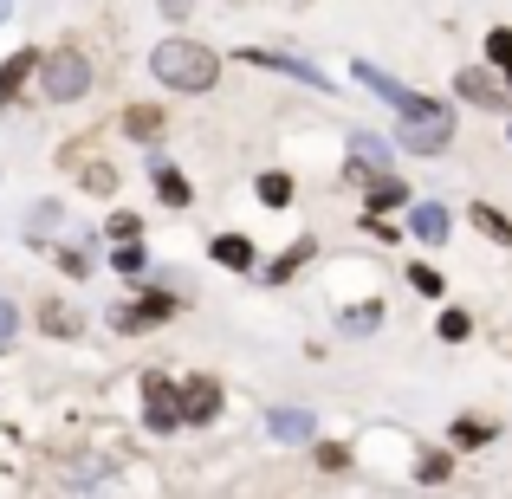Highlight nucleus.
<instances>
[{
    "instance_id": "f257e3e1",
    "label": "nucleus",
    "mask_w": 512,
    "mask_h": 499,
    "mask_svg": "<svg viewBox=\"0 0 512 499\" xmlns=\"http://www.w3.org/2000/svg\"><path fill=\"white\" fill-rule=\"evenodd\" d=\"M150 72L163 78L169 91H214L221 59H214V46H195V39H163V46L150 52Z\"/></svg>"
},
{
    "instance_id": "f03ea898",
    "label": "nucleus",
    "mask_w": 512,
    "mask_h": 499,
    "mask_svg": "<svg viewBox=\"0 0 512 499\" xmlns=\"http://www.w3.org/2000/svg\"><path fill=\"white\" fill-rule=\"evenodd\" d=\"M39 85H46V98H52V104H78V98L91 91V65H85V52H78V46L46 52V59H39Z\"/></svg>"
},
{
    "instance_id": "7ed1b4c3",
    "label": "nucleus",
    "mask_w": 512,
    "mask_h": 499,
    "mask_svg": "<svg viewBox=\"0 0 512 499\" xmlns=\"http://www.w3.org/2000/svg\"><path fill=\"white\" fill-rule=\"evenodd\" d=\"M448 143H454V117H448V104H435V111H422V117H402V150L435 156V150H448Z\"/></svg>"
},
{
    "instance_id": "20e7f679",
    "label": "nucleus",
    "mask_w": 512,
    "mask_h": 499,
    "mask_svg": "<svg viewBox=\"0 0 512 499\" xmlns=\"http://www.w3.org/2000/svg\"><path fill=\"white\" fill-rule=\"evenodd\" d=\"M143 422L156 428V435H169V428H182V389L169 383V376H143Z\"/></svg>"
},
{
    "instance_id": "39448f33",
    "label": "nucleus",
    "mask_w": 512,
    "mask_h": 499,
    "mask_svg": "<svg viewBox=\"0 0 512 499\" xmlns=\"http://www.w3.org/2000/svg\"><path fill=\"white\" fill-rule=\"evenodd\" d=\"M163 318H175V299L169 292H143V299L124 305V312H111V325L117 331H150V325H163Z\"/></svg>"
},
{
    "instance_id": "423d86ee",
    "label": "nucleus",
    "mask_w": 512,
    "mask_h": 499,
    "mask_svg": "<svg viewBox=\"0 0 512 499\" xmlns=\"http://www.w3.org/2000/svg\"><path fill=\"white\" fill-rule=\"evenodd\" d=\"M214 415H221V383H214V376H188L182 383V422L208 428Z\"/></svg>"
},
{
    "instance_id": "0eeeda50",
    "label": "nucleus",
    "mask_w": 512,
    "mask_h": 499,
    "mask_svg": "<svg viewBox=\"0 0 512 499\" xmlns=\"http://www.w3.org/2000/svg\"><path fill=\"white\" fill-rule=\"evenodd\" d=\"M454 91H461L467 104H480V111H500V104L512 98V85H500L493 72H480V65H467L461 78H454Z\"/></svg>"
},
{
    "instance_id": "6e6552de",
    "label": "nucleus",
    "mask_w": 512,
    "mask_h": 499,
    "mask_svg": "<svg viewBox=\"0 0 512 499\" xmlns=\"http://www.w3.org/2000/svg\"><path fill=\"white\" fill-rule=\"evenodd\" d=\"M350 175H363V188H370V214H389V208H402V201H409V188H402L396 175H383V169L350 163Z\"/></svg>"
},
{
    "instance_id": "1a4fd4ad",
    "label": "nucleus",
    "mask_w": 512,
    "mask_h": 499,
    "mask_svg": "<svg viewBox=\"0 0 512 499\" xmlns=\"http://www.w3.org/2000/svg\"><path fill=\"white\" fill-rule=\"evenodd\" d=\"M33 72H39V52H13V59L0 65V104H13V98H20V85H26Z\"/></svg>"
},
{
    "instance_id": "9d476101",
    "label": "nucleus",
    "mask_w": 512,
    "mask_h": 499,
    "mask_svg": "<svg viewBox=\"0 0 512 499\" xmlns=\"http://www.w3.org/2000/svg\"><path fill=\"white\" fill-rule=\"evenodd\" d=\"M247 59H253V65H273V72H292V78H305V85L325 91V72H318V65H305V59H286V52H260V46H253Z\"/></svg>"
},
{
    "instance_id": "9b49d317",
    "label": "nucleus",
    "mask_w": 512,
    "mask_h": 499,
    "mask_svg": "<svg viewBox=\"0 0 512 499\" xmlns=\"http://www.w3.org/2000/svg\"><path fill=\"white\" fill-rule=\"evenodd\" d=\"M150 175H156V195H163L169 208H188V182L163 163V150H150Z\"/></svg>"
},
{
    "instance_id": "f8f14e48",
    "label": "nucleus",
    "mask_w": 512,
    "mask_h": 499,
    "mask_svg": "<svg viewBox=\"0 0 512 499\" xmlns=\"http://www.w3.org/2000/svg\"><path fill=\"white\" fill-rule=\"evenodd\" d=\"M124 137L156 143V137H163V111H156V104H130V111H124Z\"/></svg>"
},
{
    "instance_id": "ddd939ff",
    "label": "nucleus",
    "mask_w": 512,
    "mask_h": 499,
    "mask_svg": "<svg viewBox=\"0 0 512 499\" xmlns=\"http://www.w3.org/2000/svg\"><path fill=\"white\" fill-rule=\"evenodd\" d=\"M357 78H363V85H370L376 98L389 104V111H402V104H409V85H396V78H389V72H376V65H357Z\"/></svg>"
},
{
    "instance_id": "4468645a",
    "label": "nucleus",
    "mask_w": 512,
    "mask_h": 499,
    "mask_svg": "<svg viewBox=\"0 0 512 499\" xmlns=\"http://www.w3.org/2000/svg\"><path fill=\"white\" fill-rule=\"evenodd\" d=\"M214 260H221L227 273H247V266H253V240L247 234H221V240H214Z\"/></svg>"
},
{
    "instance_id": "2eb2a0df",
    "label": "nucleus",
    "mask_w": 512,
    "mask_h": 499,
    "mask_svg": "<svg viewBox=\"0 0 512 499\" xmlns=\"http://www.w3.org/2000/svg\"><path fill=\"white\" fill-rule=\"evenodd\" d=\"M409 227H415V234L428 240V247H441V240H448V214H441L435 201H422V208H415V221H409Z\"/></svg>"
},
{
    "instance_id": "dca6fc26",
    "label": "nucleus",
    "mask_w": 512,
    "mask_h": 499,
    "mask_svg": "<svg viewBox=\"0 0 512 499\" xmlns=\"http://www.w3.org/2000/svg\"><path fill=\"white\" fill-rule=\"evenodd\" d=\"M474 227H480V234H493L500 247H512V221H506L500 208H487V201H474Z\"/></svg>"
},
{
    "instance_id": "f3484780",
    "label": "nucleus",
    "mask_w": 512,
    "mask_h": 499,
    "mask_svg": "<svg viewBox=\"0 0 512 499\" xmlns=\"http://www.w3.org/2000/svg\"><path fill=\"white\" fill-rule=\"evenodd\" d=\"M273 435L279 441H305V435H312V415H305V409H279L273 415Z\"/></svg>"
},
{
    "instance_id": "a211bd4d",
    "label": "nucleus",
    "mask_w": 512,
    "mask_h": 499,
    "mask_svg": "<svg viewBox=\"0 0 512 499\" xmlns=\"http://www.w3.org/2000/svg\"><path fill=\"white\" fill-rule=\"evenodd\" d=\"M312 253H318V240H299V247H292V253H286L279 266H266V279H273V286H279V279H292V273H299L305 260H312Z\"/></svg>"
},
{
    "instance_id": "6ab92c4d",
    "label": "nucleus",
    "mask_w": 512,
    "mask_h": 499,
    "mask_svg": "<svg viewBox=\"0 0 512 499\" xmlns=\"http://www.w3.org/2000/svg\"><path fill=\"white\" fill-rule=\"evenodd\" d=\"M260 201H266V208H286V201H292V175H260Z\"/></svg>"
},
{
    "instance_id": "aec40b11",
    "label": "nucleus",
    "mask_w": 512,
    "mask_h": 499,
    "mask_svg": "<svg viewBox=\"0 0 512 499\" xmlns=\"http://www.w3.org/2000/svg\"><path fill=\"white\" fill-rule=\"evenodd\" d=\"M39 325H46L52 337H72L78 331V312H72V305H46V312H39Z\"/></svg>"
},
{
    "instance_id": "412c9836",
    "label": "nucleus",
    "mask_w": 512,
    "mask_h": 499,
    "mask_svg": "<svg viewBox=\"0 0 512 499\" xmlns=\"http://www.w3.org/2000/svg\"><path fill=\"white\" fill-rule=\"evenodd\" d=\"M487 52H493V65H500V72H512V26H493V33H487Z\"/></svg>"
},
{
    "instance_id": "4be33fe9",
    "label": "nucleus",
    "mask_w": 512,
    "mask_h": 499,
    "mask_svg": "<svg viewBox=\"0 0 512 499\" xmlns=\"http://www.w3.org/2000/svg\"><path fill=\"white\" fill-rule=\"evenodd\" d=\"M376 325H383V305H357V312H344V331H376Z\"/></svg>"
},
{
    "instance_id": "5701e85b",
    "label": "nucleus",
    "mask_w": 512,
    "mask_h": 499,
    "mask_svg": "<svg viewBox=\"0 0 512 499\" xmlns=\"http://www.w3.org/2000/svg\"><path fill=\"white\" fill-rule=\"evenodd\" d=\"M111 266H117V273H143V247H137V240H124V247L111 253Z\"/></svg>"
},
{
    "instance_id": "b1692460",
    "label": "nucleus",
    "mask_w": 512,
    "mask_h": 499,
    "mask_svg": "<svg viewBox=\"0 0 512 499\" xmlns=\"http://www.w3.org/2000/svg\"><path fill=\"white\" fill-rule=\"evenodd\" d=\"M85 188H98V195H117V169L91 163V169H85Z\"/></svg>"
},
{
    "instance_id": "393cba45",
    "label": "nucleus",
    "mask_w": 512,
    "mask_h": 499,
    "mask_svg": "<svg viewBox=\"0 0 512 499\" xmlns=\"http://www.w3.org/2000/svg\"><path fill=\"white\" fill-rule=\"evenodd\" d=\"M409 286H415V292H428V299H435V292H441V273H435V266H409Z\"/></svg>"
},
{
    "instance_id": "a878e982",
    "label": "nucleus",
    "mask_w": 512,
    "mask_h": 499,
    "mask_svg": "<svg viewBox=\"0 0 512 499\" xmlns=\"http://www.w3.org/2000/svg\"><path fill=\"white\" fill-rule=\"evenodd\" d=\"M318 467H325V474H344V467H350V454L338 448V441H325V448H318Z\"/></svg>"
},
{
    "instance_id": "bb28decb",
    "label": "nucleus",
    "mask_w": 512,
    "mask_h": 499,
    "mask_svg": "<svg viewBox=\"0 0 512 499\" xmlns=\"http://www.w3.org/2000/svg\"><path fill=\"white\" fill-rule=\"evenodd\" d=\"M441 337H448V344H461L467 337V312H441V325H435Z\"/></svg>"
},
{
    "instance_id": "cd10ccee",
    "label": "nucleus",
    "mask_w": 512,
    "mask_h": 499,
    "mask_svg": "<svg viewBox=\"0 0 512 499\" xmlns=\"http://www.w3.org/2000/svg\"><path fill=\"white\" fill-rule=\"evenodd\" d=\"M448 454H422V467H415V474H422V480H448Z\"/></svg>"
},
{
    "instance_id": "c85d7f7f",
    "label": "nucleus",
    "mask_w": 512,
    "mask_h": 499,
    "mask_svg": "<svg viewBox=\"0 0 512 499\" xmlns=\"http://www.w3.org/2000/svg\"><path fill=\"white\" fill-rule=\"evenodd\" d=\"M487 435H493L487 422H461V428H454V441H461V448H480V441H487Z\"/></svg>"
},
{
    "instance_id": "c756f323",
    "label": "nucleus",
    "mask_w": 512,
    "mask_h": 499,
    "mask_svg": "<svg viewBox=\"0 0 512 499\" xmlns=\"http://www.w3.org/2000/svg\"><path fill=\"white\" fill-rule=\"evenodd\" d=\"M111 234L117 240H137V214H111Z\"/></svg>"
},
{
    "instance_id": "7c9ffc66",
    "label": "nucleus",
    "mask_w": 512,
    "mask_h": 499,
    "mask_svg": "<svg viewBox=\"0 0 512 499\" xmlns=\"http://www.w3.org/2000/svg\"><path fill=\"white\" fill-rule=\"evenodd\" d=\"M13 331H20V318H13V305H7V299H0V344H7V337H13Z\"/></svg>"
},
{
    "instance_id": "2f4dec72",
    "label": "nucleus",
    "mask_w": 512,
    "mask_h": 499,
    "mask_svg": "<svg viewBox=\"0 0 512 499\" xmlns=\"http://www.w3.org/2000/svg\"><path fill=\"white\" fill-rule=\"evenodd\" d=\"M7 7H13V0H0V20H7Z\"/></svg>"
}]
</instances>
